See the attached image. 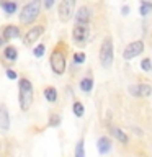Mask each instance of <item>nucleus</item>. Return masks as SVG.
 Segmentation results:
<instances>
[{
    "instance_id": "1",
    "label": "nucleus",
    "mask_w": 152,
    "mask_h": 157,
    "mask_svg": "<svg viewBox=\"0 0 152 157\" xmlns=\"http://www.w3.org/2000/svg\"><path fill=\"white\" fill-rule=\"evenodd\" d=\"M67 61H69V44L64 39L54 43L49 52V67L54 75H64L67 71Z\"/></svg>"
},
{
    "instance_id": "2",
    "label": "nucleus",
    "mask_w": 152,
    "mask_h": 157,
    "mask_svg": "<svg viewBox=\"0 0 152 157\" xmlns=\"http://www.w3.org/2000/svg\"><path fill=\"white\" fill-rule=\"evenodd\" d=\"M18 105L21 111H28L34 101V85L25 74L18 75Z\"/></svg>"
},
{
    "instance_id": "3",
    "label": "nucleus",
    "mask_w": 152,
    "mask_h": 157,
    "mask_svg": "<svg viewBox=\"0 0 152 157\" xmlns=\"http://www.w3.org/2000/svg\"><path fill=\"white\" fill-rule=\"evenodd\" d=\"M41 0H29L28 3H25L21 8L18 10V21L21 26H29V25L36 23L39 17H41Z\"/></svg>"
},
{
    "instance_id": "4",
    "label": "nucleus",
    "mask_w": 152,
    "mask_h": 157,
    "mask_svg": "<svg viewBox=\"0 0 152 157\" xmlns=\"http://www.w3.org/2000/svg\"><path fill=\"white\" fill-rule=\"evenodd\" d=\"M98 62L103 69H110L115 62V41L111 34H106L101 39L100 49H98Z\"/></svg>"
},
{
    "instance_id": "5",
    "label": "nucleus",
    "mask_w": 152,
    "mask_h": 157,
    "mask_svg": "<svg viewBox=\"0 0 152 157\" xmlns=\"http://www.w3.org/2000/svg\"><path fill=\"white\" fill-rule=\"evenodd\" d=\"M44 33H46V23H33L29 25L28 29L23 33V44L26 48H33L34 44H36L39 39L44 36Z\"/></svg>"
},
{
    "instance_id": "6",
    "label": "nucleus",
    "mask_w": 152,
    "mask_h": 157,
    "mask_svg": "<svg viewBox=\"0 0 152 157\" xmlns=\"http://www.w3.org/2000/svg\"><path fill=\"white\" fill-rule=\"evenodd\" d=\"M90 36H92L90 25H74L72 26L70 38H72V43L75 44V46L85 48L87 43L90 41Z\"/></svg>"
},
{
    "instance_id": "7",
    "label": "nucleus",
    "mask_w": 152,
    "mask_h": 157,
    "mask_svg": "<svg viewBox=\"0 0 152 157\" xmlns=\"http://www.w3.org/2000/svg\"><path fill=\"white\" fill-rule=\"evenodd\" d=\"M77 8V0H59L57 3V18L61 23H69L74 18Z\"/></svg>"
},
{
    "instance_id": "8",
    "label": "nucleus",
    "mask_w": 152,
    "mask_h": 157,
    "mask_svg": "<svg viewBox=\"0 0 152 157\" xmlns=\"http://www.w3.org/2000/svg\"><path fill=\"white\" fill-rule=\"evenodd\" d=\"M144 52H146V43H144V39H134V41L127 43L126 46H124L121 57L124 59V61H132V59L142 56Z\"/></svg>"
},
{
    "instance_id": "9",
    "label": "nucleus",
    "mask_w": 152,
    "mask_h": 157,
    "mask_svg": "<svg viewBox=\"0 0 152 157\" xmlns=\"http://www.w3.org/2000/svg\"><path fill=\"white\" fill-rule=\"evenodd\" d=\"M18 56H20L18 48L15 46V44L7 43L2 49H0V64H2L5 69H7V67H12L13 64L18 61Z\"/></svg>"
},
{
    "instance_id": "10",
    "label": "nucleus",
    "mask_w": 152,
    "mask_h": 157,
    "mask_svg": "<svg viewBox=\"0 0 152 157\" xmlns=\"http://www.w3.org/2000/svg\"><path fill=\"white\" fill-rule=\"evenodd\" d=\"M93 7L90 3H83L78 8H75V13H74V21L75 25H90L92 18H93Z\"/></svg>"
},
{
    "instance_id": "11",
    "label": "nucleus",
    "mask_w": 152,
    "mask_h": 157,
    "mask_svg": "<svg viewBox=\"0 0 152 157\" xmlns=\"http://www.w3.org/2000/svg\"><path fill=\"white\" fill-rule=\"evenodd\" d=\"M0 34H2L5 43H10V41H13V39L21 38L23 29H21V26H18V25H15V23H7L0 28Z\"/></svg>"
},
{
    "instance_id": "12",
    "label": "nucleus",
    "mask_w": 152,
    "mask_h": 157,
    "mask_svg": "<svg viewBox=\"0 0 152 157\" xmlns=\"http://www.w3.org/2000/svg\"><path fill=\"white\" fill-rule=\"evenodd\" d=\"M93 85H95V78H93V72L88 69V72L80 78V82H78V88H80L82 93H85V95H90L92 90H93Z\"/></svg>"
},
{
    "instance_id": "13",
    "label": "nucleus",
    "mask_w": 152,
    "mask_h": 157,
    "mask_svg": "<svg viewBox=\"0 0 152 157\" xmlns=\"http://www.w3.org/2000/svg\"><path fill=\"white\" fill-rule=\"evenodd\" d=\"M113 149V141L108 136H100L97 141V151L100 152V155H106L110 154Z\"/></svg>"
},
{
    "instance_id": "14",
    "label": "nucleus",
    "mask_w": 152,
    "mask_h": 157,
    "mask_svg": "<svg viewBox=\"0 0 152 157\" xmlns=\"http://www.w3.org/2000/svg\"><path fill=\"white\" fill-rule=\"evenodd\" d=\"M0 8L3 10V13L7 15V17H13L15 13H18L20 5H18L17 0H2V2H0Z\"/></svg>"
},
{
    "instance_id": "15",
    "label": "nucleus",
    "mask_w": 152,
    "mask_h": 157,
    "mask_svg": "<svg viewBox=\"0 0 152 157\" xmlns=\"http://www.w3.org/2000/svg\"><path fill=\"white\" fill-rule=\"evenodd\" d=\"M0 129L3 132L10 129V111L5 103H0Z\"/></svg>"
},
{
    "instance_id": "16",
    "label": "nucleus",
    "mask_w": 152,
    "mask_h": 157,
    "mask_svg": "<svg viewBox=\"0 0 152 157\" xmlns=\"http://www.w3.org/2000/svg\"><path fill=\"white\" fill-rule=\"evenodd\" d=\"M43 95H44V98H46L49 103H56L57 98H59V92H57V88L54 85H46L43 88Z\"/></svg>"
},
{
    "instance_id": "17",
    "label": "nucleus",
    "mask_w": 152,
    "mask_h": 157,
    "mask_svg": "<svg viewBox=\"0 0 152 157\" xmlns=\"http://www.w3.org/2000/svg\"><path fill=\"white\" fill-rule=\"evenodd\" d=\"M70 62H72V66H77V67L83 66V64L87 62V52H85V51H82V49H78V51L72 52Z\"/></svg>"
},
{
    "instance_id": "18",
    "label": "nucleus",
    "mask_w": 152,
    "mask_h": 157,
    "mask_svg": "<svg viewBox=\"0 0 152 157\" xmlns=\"http://www.w3.org/2000/svg\"><path fill=\"white\" fill-rule=\"evenodd\" d=\"M111 134H113V137H115L116 141H120L121 144H129V137H127L126 131H123L121 128L113 126V128H111Z\"/></svg>"
},
{
    "instance_id": "19",
    "label": "nucleus",
    "mask_w": 152,
    "mask_h": 157,
    "mask_svg": "<svg viewBox=\"0 0 152 157\" xmlns=\"http://www.w3.org/2000/svg\"><path fill=\"white\" fill-rule=\"evenodd\" d=\"M46 49H48V46H46V43L44 41H38L36 44L33 46V49H31V54L36 59H41L44 54H46Z\"/></svg>"
},
{
    "instance_id": "20",
    "label": "nucleus",
    "mask_w": 152,
    "mask_h": 157,
    "mask_svg": "<svg viewBox=\"0 0 152 157\" xmlns=\"http://www.w3.org/2000/svg\"><path fill=\"white\" fill-rule=\"evenodd\" d=\"M152 12V2L150 0H141L139 2V15L142 18H147Z\"/></svg>"
},
{
    "instance_id": "21",
    "label": "nucleus",
    "mask_w": 152,
    "mask_h": 157,
    "mask_svg": "<svg viewBox=\"0 0 152 157\" xmlns=\"http://www.w3.org/2000/svg\"><path fill=\"white\" fill-rule=\"evenodd\" d=\"M74 157H85V139L80 137L74 147Z\"/></svg>"
},
{
    "instance_id": "22",
    "label": "nucleus",
    "mask_w": 152,
    "mask_h": 157,
    "mask_svg": "<svg viewBox=\"0 0 152 157\" xmlns=\"http://www.w3.org/2000/svg\"><path fill=\"white\" fill-rule=\"evenodd\" d=\"M72 113L77 118H82L83 115H85V105H83L80 100H74V103H72Z\"/></svg>"
},
{
    "instance_id": "23",
    "label": "nucleus",
    "mask_w": 152,
    "mask_h": 157,
    "mask_svg": "<svg viewBox=\"0 0 152 157\" xmlns=\"http://www.w3.org/2000/svg\"><path fill=\"white\" fill-rule=\"evenodd\" d=\"M61 123H62V116L59 113H51L49 115V120H48L49 128H57V126H61Z\"/></svg>"
},
{
    "instance_id": "24",
    "label": "nucleus",
    "mask_w": 152,
    "mask_h": 157,
    "mask_svg": "<svg viewBox=\"0 0 152 157\" xmlns=\"http://www.w3.org/2000/svg\"><path fill=\"white\" fill-rule=\"evenodd\" d=\"M137 92H139V97H149L152 88L147 82H141V83H137Z\"/></svg>"
},
{
    "instance_id": "25",
    "label": "nucleus",
    "mask_w": 152,
    "mask_h": 157,
    "mask_svg": "<svg viewBox=\"0 0 152 157\" xmlns=\"http://www.w3.org/2000/svg\"><path fill=\"white\" fill-rule=\"evenodd\" d=\"M139 66H141V69H142V71H144V72H147V74H149L150 72V57L149 56H146V57H142V61H141V64H139Z\"/></svg>"
},
{
    "instance_id": "26",
    "label": "nucleus",
    "mask_w": 152,
    "mask_h": 157,
    "mask_svg": "<svg viewBox=\"0 0 152 157\" xmlns=\"http://www.w3.org/2000/svg\"><path fill=\"white\" fill-rule=\"evenodd\" d=\"M5 75H7L8 80H17L20 74H18L17 71H15L13 67H7V69H5Z\"/></svg>"
},
{
    "instance_id": "27",
    "label": "nucleus",
    "mask_w": 152,
    "mask_h": 157,
    "mask_svg": "<svg viewBox=\"0 0 152 157\" xmlns=\"http://www.w3.org/2000/svg\"><path fill=\"white\" fill-rule=\"evenodd\" d=\"M54 3H56V0H41L43 8H44V10H48V12L54 7Z\"/></svg>"
},
{
    "instance_id": "28",
    "label": "nucleus",
    "mask_w": 152,
    "mask_h": 157,
    "mask_svg": "<svg viewBox=\"0 0 152 157\" xmlns=\"http://www.w3.org/2000/svg\"><path fill=\"white\" fill-rule=\"evenodd\" d=\"M129 5H123V7H121V15H123V17H126V15H129Z\"/></svg>"
},
{
    "instance_id": "29",
    "label": "nucleus",
    "mask_w": 152,
    "mask_h": 157,
    "mask_svg": "<svg viewBox=\"0 0 152 157\" xmlns=\"http://www.w3.org/2000/svg\"><path fill=\"white\" fill-rule=\"evenodd\" d=\"M134 134H137V136H142L144 132H142L141 129H137V128H134Z\"/></svg>"
},
{
    "instance_id": "30",
    "label": "nucleus",
    "mask_w": 152,
    "mask_h": 157,
    "mask_svg": "<svg viewBox=\"0 0 152 157\" xmlns=\"http://www.w3.org/2000/svg\"><path fill=\"white\" fill-rule=\"evenodd\" d=\"M5 44H7V43H5V41H3V38H2V34H0V49H2V48L5 46Z\"/></svg>"
}]
</instances>
